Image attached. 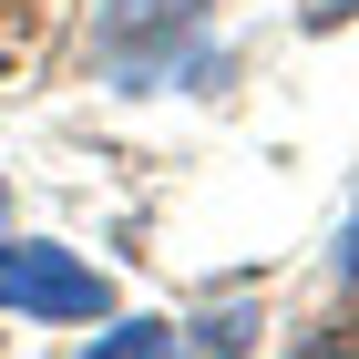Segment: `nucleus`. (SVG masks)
Returning <instances> with one entry per match:
<instances>
[{"instance_id":"1","label":"nucleus","mask_w":359,"mask_h":359,"mask_svg":"<svg viewBox=\"0 0 359 359\" xmlns=\"http://www.w3.org/2000/svg\"><path fill=\"white\" fill-rule=\"evenodd\" d=\"M0 308L41 318V329H83V318H113V277L52 236H11L0 247Z\"/></svg>"},{"instance_id":"2","label":"nucleus","mask_w":359,"mask_h":359,"mask_svg":"<svg viewBox=\"0 0 359 359\" xmlns=\"http://www.w3.org/2000/svg\"><path fill=\"white\" fill-rule=\"evenodd\" d=\"M195 41H205V0H103V21H93V52L123 93L175 83V62Z\"/></svg>"},{"instance_id":"3","label":"nucleus","mask_w":359,"mask_h":359,"mask_svg":"<svg viewBox=\"0 0 359 359\" xmlns=\"http://www.w3.org/2000/svg\"><path fill=\"white\" fill-rule=\"evenodd\" d=\"M93 349H175V329L165 318H123V329H103Z\"/></svg>"},{"instance_id":"4","label":"nucleus","mask_w":359,"mask_h":359,"mask_svg":"<svg viewBox=\"0 0 359 359\" xmlns=\"http://www.w3.org/2000/svg\"><path fill=\"white\" fill-rule=\"evenodd\" d=\"M339 277H359V216H349V236H339Z\"/></svg>"}]
</instances>
